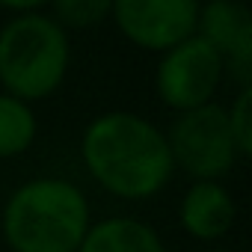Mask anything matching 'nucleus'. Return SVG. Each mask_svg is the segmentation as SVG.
Returning <instances> with one entry per match:
<instances>
[{"label":"nucleus","instance_id":"obj_13","mask_svg":"<svg viewBox=\"0 0 252 252\" xmlns=\"http://www.w3.org/2000/svg\"><path fill=\"white\" fill-rule=\"evenodd\" d=\"M214 252H228V249H214Z\"/></svg>","mask_w":252,"mask_h":252},{"label":"nucleus","instance_id":"obj_1","mask_svg":"<svg viewBox=\"0 0 252 252\" xmlns=\"http://www.w3.org/2000/svg\"><path fill=\"white\" fill-rule=\"evenodd\" d=\"M80 155L89 175L107 193L128 202L158 196L175 172L166 134L131 110L95 116L83 131Z\"/></svg>","mask_w":252,"mask_h":252},{"label":"nucleus","instance_id":"obj_8","mask_svg":"<svg viewBox=\"0 0 252 252\" xmlns=\"http://www.w3.org/2000/svg\"><path fill=\"white\" fill-rule=\"evenodd\" d=\"M234 217V199L220 181H196L178 205L181 228L196 240H220L231 231Z\"/></svg>","mask_w":252,"mask_h":252},{"label":"nucleus","instance_id":"obj_6","mask_svg":"<svg viewBox=\"0 0 252 252\" xmlns=\"http://www.w3.org/2000/svg\"><path fill=\"white\" fill-rule=\"evenodd\" d=\"M119 33L143 51L166 54L196 36V0H116L110 9Z\"/></svg>","mask_w":252,"mask_h":252},{"label":"nucleus","instance_id":"obj_4","mask_svg":"<svg viewBox=\"0 0 252 252\" xmlns=\"http://www.w3.org/2000/svg\"><path fill=\"white\" fill-rule=\"evenodd\" d=\"M172 163L181 166L196 181H220L237 163V146L228 131V116L220 104H205L199 110L178 113L166 134Z\"/></svg>","mask_w":252,"mask_h":252},{"label":"nucleus","instance_id":"obj_5","mask_svg":"<svg viewBox=\"0 0 252 252\" xmlns=\"http://www.w3.org/2000/svg\"><path fill=\"white\" fill-rule=\"evenodd\" d=\"M222 60L220 54L202 42L199 36H190L187 42L166 51L158 63L155 89L160 101L178 113L199 110L211 104L220 80H222Z\"/></svg>","mask_w":252,"mask_h":252},{"label":"nucleus","instance_id":"obj_11","mask_svg":"<svg viewBox=\"0 0 252 252\" xmlns=\"http://www.w3.org/2000/svg\"><path fill=\"white\" fill-rule=\"evenodd\" d=\"M113 3L110 0H57L51 6V18L65 30V27H74V30H83V27H98L107 15H110Z\"/></svg>","mask_w":252,"mask_h":252},{"label":"nucleus","instance_id":"obj_10","mask_svg":"<svg viewBox=\"0 0 252 252\" xmlns=\"http://www.w3.org/2000/svg\"><path fill=\"white\" fill-rule=\"evenodd\" d=\"M39 134V119L27 101L0 95V158L24 155Z\"/></svg>","mask_w":252,"mask_h":252},{"label":"nucleus","instance_id":"obj_3","mask_svg":"<svg viewBox=\"0 0 252 252\" xmlns=\"http://www.w3.org/2000/svg\"><path fill=\"white\" fill-rule=\"evenodd\" d=\"M71 48L65 30L39 12L15 15L0 30V83L18 101H42L54 95L68 71Z\"/></svg>","mask_w":252,"mask_h":252},{"label":"nucleus","instance_id":"obj_12","mask_svg":"<svg viewBox=\"0 0 252 252\" xmlns=\"http://www.w3.org/2000/svg\"><path fill=\"white\" fill-rule=\"evenodd\" d=\"M225 116H228V131L237 146V155L249 158V152H252V86L237 92V98L225 110Z\"/></svg>","mask_w":252,"mask_h":252},{"label":"nucleus","instance_id":"obj_9","mask_svg":"<svg viewBox=\"0 0 252 252\" xmlns=\"http://www.w3.org/2000/svg\"><path fill=\"white\" fill-rule=\"evenodd\" d=\"M77 252H166V246L149 222L131 217H110L89 225Z\"/></svg>","mask_w":252,"mask_h":252},{"label":"nucleus","instance_id":"obj_7","mask_svg":"<svg viewBox=\"0 0 252 252\" xmlns=\"http://www.w3.org/2000/svg\"><path fill=\"white\" fill-rule=\"evenodd\" d=\"M196 36L220 54L222 68L231 71L240 89L252 83V15L246 6L231 0H211L199 6Z\"/></svg>","mask_w":252,"mask_h":252},{"label":"nucleus","instance_id":"obj_2","mask_svg":"<svg viewBox=\"0 0 252 252\" xmlns=\"http://www.w3.org/2000/svg\"><path fill=\"white\" fill-rule=\"evenodd\" d=\"M3 240L12 252H77L89 231V202L65 178H33L3 208Z\"/></svg>","mask_w":252,"mask_h":252}]
</instances>
